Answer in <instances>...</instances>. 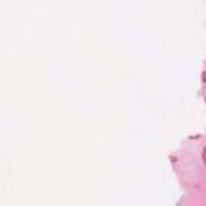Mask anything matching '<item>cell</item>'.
Listing matches in <instances>:
<instances>
[{
    "label": "cell",
    "instance_id": "1",
    "mask_svg": "<svg viewBox=\"0 0 206 206\" xmlns=\"http://www.w3.org/2000/svg\"><path fill=\"white\" fill-rule=\"evenodd\" d=\"M201 156H203V163L206 164V148H203V155H201Z\"/></svg>",
    "mask_w": 206,
    "mask_h": 206
},
{
    "label": "cell",
    "instance_id": "2",
    "mask_svg": "<svg viewBox=\"0 0 206 206\" xmlns=\"http://www.w3.org/2000/svg\"><path fill=\"white\" fill-rule=\"evenodd\" d=\"M201 76H203V82H206V73H203Z\"/></svg>",
    "mask_w": 206,
    "mask_h": 206
}]
</instances>
